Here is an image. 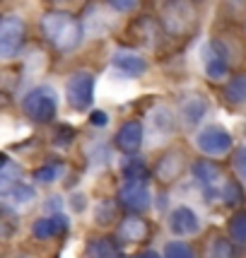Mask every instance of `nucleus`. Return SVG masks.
I'll return each mask as SVG.
<instances>
[{"label":"nucleus","mask_w":246,"mask_h":258,"mask_svg":"<svg viewBox=\"0 0 246 258\" xmlns=\"http://www.w3.org/2000/svg\"><path fill=\"white\" fill-rule=\"evenodd\" d=\"M41 32L58 51H73L82 41V24L70 12H46L41 17Z\"/></svg>","instance_id":"1"},{"label":"nucleus","mask_w":246,"mask_h":258,"mask_svg":"<svg viewBox=\"0 0 246 258\" xmlns=\"http://www.w3.org/2000/svg\"><path fill=\"white\" fill-rule=\"evenodd\" d=\"M22 111L27 113V118H32L36 123H48L56 118L58 111V94L51 87H36L22 99Z\"/></svg>","instance_id":"2"},{"label":"nucleus","mask_w":246,"mask_h":258,"mask_svg":"<svg viewBox=\"0 0 246 258\" xmlns=\"http://www.w3.org/2000/svg\"><path fill=\"white\" fill-rule=\"evenodd\" d=\"M94 82L97 78L92 75L90 70H78L73 73L66 82V99L73 109L78 111H85L92 106V99H94Z\"/></svg>","instance_id":"3"},{"label":"nucleus","mask_w":246,"mask_h":258,"mask_svg":"<svg viewBox=\"0 0 246 258\" xmlns=\"http://www.w3.org/2000/svg\"><path fill=\"white\" fill-rule=\"evenodd\" d=\"M24 41V20L20 15H5L0 22V56L5 60L17 56Z\"/></svg>","instance_id":"4"},{"label":"nucleus","mask_w":246,"mask_h":258,"mask_svg":"<svg viewBox=\"0 0 246 258\" xmlns=\"http://www.w3.org/2000/svg\"><path fill=\"white\" fill-rule=\"evenodd\" d=\"M196 145L203 155H210V157H220L227 155L232 150V135L227 133L220 125H208L203 128L201 133L196 135Z\"/></svg>","instance_id":"5"},{"label":"nucleus","mask_w":246,"mask_h":258,"mask_svg":"<svg viewBox=\"0 0 246 258\" xmlns=\"http://www.w3.org/2000/svg\"><path fill=\"white\" fill-rule=\"evenodd\" d=\"M203 63H205V75L210 80H224L229 73V63H227V48H224L217 39L208 41L203 48Z\"/></svg>","instance_id":"6"},{"label":"nucleus","mask_w":246,"mask_h":258,"mask_svg":"<svg viewBox=\"0 0 246 258\" xmlns=\"http://www.w3.org/2000/svg\"><path fill=\"white\" fill-rule=\"evenodd\" d=\"M167 27L171 34H186L191 29V24L196 22V12L189 0H171V5L167 8Z\"/></svg>","instance_id":"7"},{"label":"nucleus","mask_w":246,"mask_h":258,"mask_svg":"<svg viewBox=\"0 0 246 258\" xmlns=\"http://www.w3.org/2000/svg\"><path fill=\"white\" fill-rule=\"evenodd\" d=\"M118 201L131 210V213H145L150 208V191L143 181H128L118 191Z\"/></svg>","instance_id":"8"},{"label":"nucleus","mask_w":246,"mask_h":258,"mask_svg":"<svg viewBox=\"0 0 246 258\" xmlns=\"http://www.w3.org/2000/svg\"><path fill=\"white\" fill-rule=\"evenodd\" d=\"M169 229L179 236L196 234V232L201 229V220H198V215H196L193 208L179 205V208H174V210L169 213Z\"/></svg>","instance_id":"9"},{"label":"nucleus","mask_w":246,"mask_h":258,"mask_svg":"<svg viewBox=\"0 0 246 258\" xmlns=\"http://www.w3.org/2000/svg\"><path fill=\"white\" fill-rule=\"evenodd\" d=\"M183 167H186L183 155H181L179 150H169L167 155H162V157H159V162H157L155 176L159 181L169 183V181H176V179H179L181 171H183Z\"/></svg>","instance_id":"10"},{"label":"nucleus","mask_w":246,"mask_h":258,"mask_svg":"<svg viewBox=\"0 0 246 258\" xmlns=\"http://www.w3.org/2000/svg\"><path fill=\"white\" fill-rule=\"evenodd\" d=\"M143 145V123L140 121H128L118 128L116 133V147L121 152H138V147Z\"/></svg>","instance_id":"11"},{"label":"nucleus","mask_w":246,"mask_h":258,"mask_svg":"<svg viewBox=\"0 0 246 258\" xmlns=\"http://www.w3.org/2000/svg\"><path fill=\"white\" fill-rule=\"evenodd\" d=\"M111 63L116 70H121L123 75H128V78H140V75H145L147 70L145 58L133 53V51H116Z\"/></svg>","instance_id":"12"},{"label":"nucleus","mask_w":246,"mask_h":258,"mask_svg":"<svg viewBox=\"0 0 246 258\" xmlns=\"http://www.w3.org/2000/svg\"><path fill=\"white\" fill-rule=\"evenodd\" d=\"M147 236V222L140 215H126L118 225V239L121 241H143Z\"/></svg>","instance_id":"13"},{"label":"nucleus","mask_w":246,"mask_h":258,"mask_svg":"<svg viewBox=\"0 0 246 258\" xmlns=\"http://www.w3.org/2000/svg\"><path fill=\"white\" fill-rule=\"evenodd\" d=\"M208 113V99L203 94H191L189 99L181 104V118L186 125H198Z\"/></svg>","instance_id":"14"},{"label":"nucleus","mask_w":246,"mask_h":258,"mask_svg":"<svg viewBox=\"0 0 246 258\" xmlns=\"http://www.w3.org/2000/svg\"><path fill=\"white\" fill-rule=\"evenodd\" d=\"M118 217V208H116V201H99L97 208H94V225L97 227H111Z\"/></svg>","instance_id":"15"},{"label":"nucleus","mask_w":246,"mask_h":258,"mask_svg":"<svg viewBox=\"0 0 246 258\" xmlns=\"http://www.w3.org/2000/svg\"><path fill=\"white\" fill-rule=\"evenodd\" d=\"M224 99L229 101V104H246V75H236L227 82V87H224Z\"/></svg>","instance_id":"16"},{"label":"nucleus","mask_w":246,"mask_h":258,"mask_svg":"<svg viewBox=\"0 0 246 258\" xmlns=\"http://www.w3.org/2000/svg\"><path fill=\"white\" fill-rule=\"evenodd\" d=\"M193 179L201 181V183H205V186H210V183H215V181L220 179V167L217 164H213V162H205V159H201V162H196L193 164Z\"/></svg>","instance_id":"17"},{"label":"nucleus","mask_w":246,"mask_h":258,"mask_svg":"<svg viewBox=\"0 0 246 258\" xmlns=\"http://www.w3.org/2000/svg\"><path fill=\"white\" fill-rule=\"evenodd\" d=\"M121 171L128 181H145L147 176H150V169H147V164L140 157H128L123 162Z\"/></svg>","instance_id":"18"},{"label":"nucleus","mask_w":246,"mask_h":258,"mask_svg":"<svg viewBox=\"0 0 246 258\" xmlns=\"http://www.w3.org/2000/svg\"><path fill=\"white\" fill-rule=\"evenodd\" d=\"M3 196H5V198H10L12 203H29L34 196H36V191H34V186H29V183L17 181V183H12L10 188H5Z\"/></svg>","instance_id":"19"},{"label":"nucleus","mask_w":246,"mask_h":258,"mask_svg":"<svg viewBox=\"0 0 246 258\" xmlns=\"http://www.w3.org/2000/svg\"><path fill=\"white\" fill-rule=\"evenodd\" d=\"M227 232L236 244H246V210L232 215V220L227 222Z\"/></svg>","instance_id":"20"},{"label":"nucleus","mask_w":246,"mask_h":258,"mask_svg":"<svg viewBox=\"0 0 246 258\" xmlns=\"http://www.w3.org/2000/svg\"><path fill=\"white\" fill-rule=\"evenodd\" d=\"M222 201L229 205V208H236V205H241L244 203V191H241V186H239V181H227L222 186Z\"/></svg>","instance_id":"21"},{"label":"nucleus","mask_w":246,"mask_h":258,"mask_svg":"<svg viewBox=\"0 0 246 258\" xmlns=\"http://www.w3.org/2000/svg\"><path fill=\"white\" fill-rule=\"evenodd\" d=\"M208 256L210 258H234V246L229 239H215L210 248H208Z\"/></svg>","instance_id":"22"},{"label":"nucleus","mask_w":246,"mask_h":258,"mask_svg":"<svg viewBox=\"0 0 246 258\" xmlns=\"http://www.w3.org/2000/svg\"><path fill=\"white\" fill-rule=\"evenodd\" d=\"M17 176H20V164H15L12 159H3V171H0V181H3V191L10 188L12 183H17Z\"/></svg>","instance_id":"23"},{"label":"nucleus","mask_w":246,"mask_h":258,"mask_svg":"<svg viewBox=\"0 0 246 258\" xmlns=\"http://www.w3.org/2000/svg\"><path fill=\"white\" fill-rule=\"evenodd\" d=\"M78 138V131L73 128V125H58V131L53 133V145L56 147H70L73 145V140Z\"/></svg>","instance_id":"24"},{"label":"nucleus","mask_w":246,"mask_h":258,"mask_svg":"<svg viewBox=\"0 0 246 258\" xmlns=\"http://www.w3.org/2000/svg\"><path fill=\"white\" fill-rule=\"evenodd\" d=\"M32 234L36 236V239H51V236L56 234L53 220H51V217H39L32 225Z\"/></svg>","instance_id":"25"},{"label":"nucleus","mask_w":246,"mask_h":258,"mask_svg":"<svg viewBox=\"0 0 246 258\" xmlns=\"http://www.w3.org/2000/svg\"><path fill=\"white\" fill-rule=\"evenodd\" d=\"M164 258H196L193 256V248L183 241H169L164 246Z\"/></svg>","instance_id":"26"},{"label":"nucleus","mask_w":246,"mask_h":258,"mask_svg":"<svg viewBox=\"0 0 246 258\" xmlns=\"http://www.w3.org/2000/svg\"><path fill=\"white\" fill-rule=\"evenodd\" d=\"M111 157V152H109V147L104 145V143H94L90 147V162L94 167H101V164H106Z\"/></svg>","instance_id":"27"},{"label":"nucleus","mask_w":246,"mask_h":258,"mask_svg":"<svg viewBox=\"0 0 246 258\" xmlns=\"http://www.w3.org/2000/svg\"><path fill=\"white\" fill-rule=\"evenodd\" d=\"M152 125H155V128H159V131H164V133H169V131L174 128L171 111H169V109H157L155 116H152Z\"/></svg>","instance_id":"28"},{"label":"nucleus","mask_w":246,"mask_h":258,"mask_svg":"<svg viewBox=\"0 0 246 258\" xmlns=\"http://www.w3.org/2000/svg\"><path fill=\"white\" fill-rule=\"evenodd\" d=\"M58 176H60V167H56V164H46V167L34 171V179L39 183H53Z\"/></svg>","instance_id":"29"},{"label":"nucleus","mask_w":246,"mask_h":258,"mask_svg":"<svg viewBox=\"0 0 246 258\" xmlns=\"http://www.w3.org/2000/svg\"><path fill=\"white\" fill-rule=\"evenodd\" d=\"M92 251L97 253L99 258H121V253H118V248L113 246L109 239H99L94 246H92Z\"/></svg>","instance_id":"30"},{"label":"nucleus","mask_w":246,"mask_h":258,"mask_svg":"<svg viewBox=\"0 0 246 258\" xmlns=\"http://www.w3.org/2000/svg\"><path fill=\"white\" fill-rule=\"evenodd\" d=\"M106 3H109V8L116 12H131L140 5V0H106Z\"/></svg>","instance_id":"31"},{"label":"nucleus","mask_w":246,"mask_h":258,"mask_svg":"<svg viewBox=\"0 0 246 258\" xmlns=\"http://www.w3.org/2000/svg\"><path fill=\"white\" fill-rule=\"evenodd\" d=\"M234 167H236V171H239V176H244L246 179V145H241L239 150H236Z\"/></svg>","instance_id":"32"},{"label":"nucleus","mask_w":246,"mask_h":258,"mask_svg":"<svg viewBox=\"0 0 246 258\" xmlns=\"http://www.w3.org/2000/svg\"><path fill=\"white\" fill-rule=\"evenodd\" d=\"M15 232H17V220H12V215L8 213L3 217V236L10 239V236H15Z\"/></svg>","instance_id":"33"},{"label":"nucleus","mask_w":246,"mask_h":258,"mask_svg":"<svg viewBox=\"0 0 246 258\" xmlns=\"http://www.w3.org/2000/svg\"><path fill=\"white\" fill-rule=\"evenodd\" d=\"M90 123H92V125H97V128H104V125L109 123V113L101 111V109L92 111V113H90Z\"/></svg>","instance_id":"34"},{"label":"nucleus","mask_w":246,"mask_h":258,"mask_svg":"<svg viewBox=\"0 0 246 258\" xmlns=\"http://www.w3.org/2000/svg\"><path fill=\"white\" fill-rule=\"evenodd\" d=\"M70 208H73L75 213H82V210L87 208V198H85L82 193H73V196H70Z\"/></svg>","instance_id":"35"},{"label":"nucleus","mask_w":246,"mask_h":258,"mask_svg":"<svg viewBox=\"0 0 246 258\" xmlns=\"http://www.w3.org/2000/svg\"><path fill=\"white\" fill-rule=\"evenodd\" d=\"M53 227H56V234H66L68 232V217L66 215H60V213H53Z\"/></svg>","instance_id":"36"},{"label":"nucleus","mask_w":246,"mask_h":258,"mask_svg":"<svg viewBox=\"0 0 246 258\" xmlns=\"http://www.w3.org/2000/svg\"><path fill=\"white\" fill-rule=\"evenodd\" d=\"M46 210H60V198H58V196H53V198H51V201L46 203Z\"/></svg>","instance_id":"37"},{"label":"nucleus","mask_w":246,"mask_h":258,"mask_svg":"<svg viewBox=\"0 0 246 258\" xmlns=\"http://www.w3.org/2000/svg\"><path fill=\"white\" fill-rule=\"evenodd\" d=\"M138 258H162V256H159L157 251H143V253H140Z\"/></svg>","instance_id":"38"}]
</instances>
